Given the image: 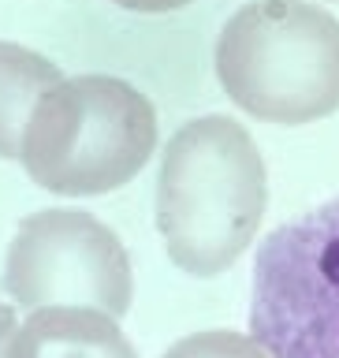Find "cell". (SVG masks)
Wrapping results in <instances>:
<instances>
[{
    "instance_id": "1",
    "label": "cell",
    "mask_w": 339,
    "mask_h": 358,
    "mask_svg": "<svg viewBox=\"0 0 339 358\" xmlns=\"http://www.w3.org/2000/svg\"><path fill=\"white\" fill-rule=\"evenodd\" d=\"M268 206V172L254 134L231 116L187 120L161 153L157 231L175 268L220 276L246 254Z\"/></svg>"
},
{
    "instance_id": "2",
    "label": "cell",
    "mask_w": 339,
    "mask_h": 358,
    "mask_svg": "<svg viewBox=\"0 0 339 358\" xmlns=\"http://www.w3.org/2000/svg\"><path fill=\"white\" fill-rule=\"evenodd\" d=\"M217 78L231 105L280 127L339 108V19L306 0H250L217 38Z\"/></svg>"
},
{
    "instance_id": "3",
    "label": "cell",
    "mask_w": 339,
    "mask_h": 358,
    "mask_svg": "<svg viewBox=\"0 0 339 358\" xmlns=\"http://www.w3.org/2000/svg\"><path fill=\"white\" fill-rule=\"evenodd\" d=\"M157 150V112L116 75L60 78L30 112L19 161L49 194L97 198L127 187Z\"/></svg>"
},
{
    "instance_id": "4",
    "label": "cell",
    "mask_w": 339,
    "mask_h": 358,
    "mask_svg": "<svg viewBox=\"0 0 339 358\" xmlns=\"http://www.w3.org/2000/svg\"><path fill=\"white\" fill-rule=\"evenodd\" d=\"M250 332L273 358H339V194L257 246Z\"/></svg>"
},
{
    "instance_id": "5",
    "label": "cell",
    "mask_w": 339,
    "mask_h": 358,
    "mask_svg": "<svg viewBox=\"0 0 339 358\" xmlns=\"http://www.w3.org/2000/svg\"><path fill=\"white\" fill-rule=\"evenodd\" d=\"M15 306H97L123 317L134 302V268L120 235L86 209H38L19 220L4 257Z\"/></svg>"
},
{
    "instance_id": "6",
    "label": "cell",
    "mask_w": 339,
    "mask_h": 358,
    "mask_svg": "<svg viewBox=\"0 0 339 358\" xmlns=\"http://www.w3.org/2000/svg\"><path fill=\"white\" fill-rule=\"evenodd\" d=\"M8 358H138L120 317L97 306H41L15 329Z\"/></svg>"
},
{
    "instance_id": "7",
    "label": "cell",
    "mask_w": 339,
    "mask_h": 358,
    "mask_svg": "<svg viewBox=\"0 0 339 358\" xmlns=\"http://www.w3.org/2000/svg\"><path fill=\"white\" fill-rule=\"evenodd\" d=\"M60 78V64L49 56L15 41H0V161H19L34 105Z\"/></svg>"
},
{
    "instance_id": "8",
    "label": "cell",
    "mask_w": 339,
    "mask_h": 358,
    "mask_svg": "<svg viewBox=\"0 0 339 358\" xmlns=\"http://www.w3.org/2000/svg\"><path fill=\"white\" fill-rule=\"evenodd\" d=\"M161 358H273V355L265 351L254 332L246 336L231 329H205L175 340Z\"/></svg>"
},
{
    "instance_id": "9",
    "label": "cell",
    "mask_w": 339,
    "mask_h": 358,
    "mask_svg": "<svg viewBox=\"0 0 339 358\" xmlns=\"http://www.w3.org/2000/svg\"><path fill=\"white\" fill-rule=\"evenodd\" d=\"M116 8H127V11H138V15H164V11H179L194 0H108Z\"/></svg>"
},
{
    "instance_id": "10",
    "label": "cell",
    "mask_w": 339,
    "mask_h": 358,
    "mask_svg": "<svg viewBox=\"0 0 339 358\" xmlns=\"http://www.w3.org/2000/svg\"><path fill=\"white\" fill-rule=\"evenodd\" d=\"M15 310L8 306V302H0V358H8V343H11V336H15Z\"/></svg>"
}]
</instances>
